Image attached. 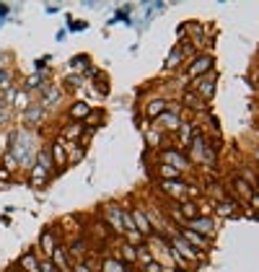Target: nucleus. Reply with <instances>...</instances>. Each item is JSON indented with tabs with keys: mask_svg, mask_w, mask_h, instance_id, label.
<instances>
[{
	"mask_svg": "<svg viewBox=\"0 0 259 272\" xmlns=\"http://www.w3.org/2000/svg\"><path fill=\"white\" fill-rule=\"evenodd\" d=\"M168 244L177 249L179 257H182L184 262H192V264H200V262H205V254H202V252H197L194 246H189V244H187V241L177 234V231H171V234H168Z\"/></svg>",
	"mask_w": 259,
	"mask_h": 272,
	"instance_id": "obj_1",
	"label": "nucleus"
},
{
	"mask_svg": "<svg viewBox=\"0 0 259 272\" xmlns=\"http://www.w3.org/2000/svg\"><path fill=\"white\" fill-rule=\"evenodd\" d=\"M212 65H215V57L212 55H200V57H194L189 65H187V78H202V75H210L212 70Z\"/></svg>",
	"mask_w": 259,
	"mask_h": 272,
	"instance_id": "obj_2",
	"label": "nucleus"
},
{
	"mask_svg": "<svg viewBox=\"0 0 259 272\" xmlns=\"http://www.w3.org/2000/svg\"><path fill=\"white\" fill-rule=\"evenodd\" d=\"M184 228H189V231H194V234H200V236L210 239V236H215V220L207 218V215H197V218L187 220Z\"/></svg>",
	"mask_w": 259,
	"mask_h": 272,
	"instance_id": "obj_3",
	"label": "nucleus"
},
{
	"mask_svg": "<svg viewBox=\"0 0 259 272\" xmlns=\"http://www.w3.org/2000/svg\"><path fill=\"white\" fill-rule=\"evenodd\" d=\"M65 252H68V257H70L73 264L85 262V259H89V241H85L83 236H78V239H73L68 246H65Z\"/></svg>",
	"mask_w": 259,
	"mask_h": 272,
	"instance_id": "obj_4",
	"label": "nucleus"
},
{
	"mask_svg": "<svg viewBox=\"0 0 259 272\" xmlns=\"http://www.w3.org/2000/svg\"><path fill=\"white\" fill-rule=\"evenodd\" d=\"M122 213H124V208L117 205V202H112V205L104 208V218H106V223H109V231L112 234H124V228H122Z\"/></svg>",
	"mask_w": 259,
	"mask_h": 272,
	"instance_id": "obj_5",
	"label": "nucleus"
},
{
	"mask_svg": "<svg viewBox=\"0 0 259 272\" xmlns=\"http://www.w3.org/2000/svg\"><path fill=\"white\" fill-rule=\"evenodd\" d=\"M194 94H197L202 101H210L215 96V73L212 75H202L194 81Z\"/></svg>",
	"mask_w": 259,
	"mask_h": 272,
	"instance_id": "obj_6",
	"label": "nucleus"
},
{
	"mask_svg": "<svg viewBox=\"0 0 259 272\" xmlns=\"http://www.w3.org/2000/svg\"><path fill=\"white\" fill-rule=\"evenodd\" d=\"M130 215H133L135 231H138L143 239H148L150 234H153V225H150V220H148V213H145L143 208H133V210H130Z\"/></svg>",
	"mask_w": 259,
	"mask_h": 272,
	"instance_id": "obj_7",
	"label": "nucleus"
},
{
	"mask_svg": "<svg viewBox=\"0 0 259 272\" xmlns=\"http://www.w3.org/2000/svg\"><path fill=\"white\" fill-rule=\"evenodd\" d=\"M153 127L156 130H166V132H177L179 127H182V120H179V114H177V111H163V114L153 122Z\"/></svg>",
	"mask_w": 259,
	"mask_h": 272,
	"instance_id": "obj_8",
	"label": "nucleus"
},
{
	"mask_svg": "<svg viewBox=\"0 0 259 272\" xmlns=\"http://www.w3.org/2000/svg\"><path fill=\"white\" fill-rule=\"evenodd\" d=\"M189 246H194V249H197V252H207V249H210V239H205V236H200V234H194V231H189V228H184V225H182V228L177 231Z\"/></svg>",
	"mask_w": 259,
	"mask_h": 272,
	"instance_id": "obj_9",
	"label": "nucleus"
},
{
	"mask_svg": "<svg viewBox=\"0 0 259 272\" xmlns=\"http://www.w3.org/2000/svg\"><path fill=\"white\" fill-rule=\"evenodd\" d=\"M50 262H52L55 269H60V272H70V269H73V262H70L68 252H65V244H57V249L52 252Z\"/></svg>",
	"mask_w": 259,
	"mask_h": 272,
	"instance_id": "obj_10",
	"label": "nucleus"
},
{
	"mask_svg": "<svg viewBox=\"0 0 259 272\" xmlns=\"http://www.w3.org/2000/svg\"><path fill=\"white\" fill-rule=\"evenodd\" d=\"M57 234L55 231H45L39 236V252H41V259H50L52 257V252L57 249Z\"/></svg>",
	"mask_w": 259,
	"mask_h": 272,
	"instance_id": "obj_11",
	"label": "nucleus"
},
{
	"mask_svg": "<svg viewBox=\"0 0 259 272\" xmlns=\"http://www.w3.org/2000/svg\"><path fill=\"white\" fill-rule=\"evenodd\" d=\"M83 130H85L83 122H70V125H65V127L60 130V140H62V143H75V140L83 138Z\"/></svg>",
	"mask_w": 259,
	"mask_h": 272,
	"instance_id": "obj_12",
	"label": "nucleus"
},
{
	"mask_svg": "<svg viewBox=\"0 0 259 272\" xmlns=\"http://www.w3.org/2000/svg\"><path fill=\"white\" fill-rule=\"evenodd\" d=\"M182 104H184L187 109H194V111H207V109H210V104H207V101H202L197 94H194V91H184Z\"/></svg>",
	"mask_w": 259,
	"mask_h": 272,
	"instance_id": "obj_13",
	"label": "nucleus"
},
{
	"mask_svg": "<svg viewBox=\"0 0 259 272\" xmlns=\"http://www.w3.org/2000/svg\"><path fill=\"white\" fill-rule=\"evenodd\" d=\"M50 158H52V164L55 166H65L68 164V153H65V145H62V140H55L52 145H50Z\"/></svg>",
	"mask_w": 259,
	"mask_h": 272,
	"instance_id": "obj_14",
	"label": "nucleus"
},
{
	"mask_svg": "<svg viewBox=\"0 0 259 272\" xmlns=\"http://www.w3.org/2000/svg\"><path fill=\"white\" fill-rule=\"evenodd\" d=\"M166 109H168L166 99H153V101L145 104V117H148V120H158Z\"/></svg>",
	"mask_w": 259,
	"mask_h": 272,
	"instance_id": "obj_15",
	"label": "nucleus"
},
{
	"mask_svg": "<svg viewBox=\"0 0 259 272\" xmlns=\"http://www.w3.org/2000/svg\"><path fill=\"white\" fill-rule=\"evenodd\" d=\"M21 272H39V257L34 254V252H26L24 257L18 259V264H16Z\"/></svg>",
	"mask_w": 259,
	"mask_h": 272,
	"instance_id": "obj_16",
	"label": "nucleus"
},
{
	"mask_svg": "<svg viewBox=\"0 0 259 272\" xmlns=\"http://www.w3.org/2000/svg\"><path fill=\"white\" fill-rule=\"evenodd\" d=\"M68 114H70V120H73V122H85V117L91 114V106L85 104V101H75V104L70 106Z\"/></svg>",
	"mask_w": 259,
	"mask_h": 272,
	"instance_id": "obj_17",
	"label": "nucleus"
},
{
	"mask_svg": "<svg viewBox=\"0 0 259 272\" xmlns=\"http://www.w3.org/2000/svg\"><path fill=\"white\" fill-rule=\"evenodd\" d=\"M163 161H168V166H174V169H179V171L189 166L187 156H182V153H177V150H166V153H163Z\"/></svg>",
	"mask_w": 259,
	"mask_h": 272,
	"instance_id": "obj_18",
	"label": "nucleus"
},
{
	"mask_svg": "<svg viewBox=\"0 0 259 272\" xmlns=\"http://www.w3.org/2000/svg\"><path fill=\"white\" fill-rule=\"evenodd\" d=\"M99 272H124V264L117 257H104L99 262Z\"/></svg>",
	"mask_w": 259,
	"mask_h": 272,
	"instance_id": "obj_19",
	"label": "nucleus"
},
{
	"mask_svg": "<svg viewBox=\"0 0 259 272\" xmlns=\"http://www.w3.org/2000/svg\"><path fill=\"white\" fill-rule=\"evenodd\" d=\"M163 189H166L168 195H174V197H182V195H187L189 187H184L182 181H163Z\"/></svg>",
	"mask_w": 259,
	"mask_h": 272,
	"instance_id": "obj_20",
	"label": "nucleus"
},
{
	"mask_svg": "<svg viewBox=\"0 0 259 272\" xmlns=\"http://www.w3.org/2000/svg\"><path fill=\"white\" fill-rule=\"evenodd\" d=\"M47 176H50V171L41 169V166L36 164V166H34V174H31V184H34V187H41V184L47 181Z\"/></svg>",
	"mask_w": 259,
	"mask_h": 272,
	"instance_id": "obj_21",
	"label": "nucleus"
},
{
	"mask_svg": "<svg viewBox=\"0 0 259 272\" xmlns=\"http://www.w3.org/2000/svg\"><path fill=\"white\" fill-rule=\"evenodd\" d=\"M233 184H236V192H239V195H241L244 200H249V197H251V195L256 192L254 187H249V184H246V181H244L241 176H239V179H233Z\"/></svg>",
	"mask_w": 259,
	"mask_h": 272,
	"instance_id": "obj_22",
	"label": "nucleus"
},
{
	"mask_svg": "<svg viewBox=\"0 0 259 272\" xmlns=\"http://www.w3.org/2000/svg\"><path fill=\"white\" fill-rule=\"evenodd\" d=\"M179 215H184L187 220L197 218V215H200V208H197V202H182V213H179Z\"/></svg>",
	"mask_w": 259,
	"mask_h": 272,
	"instance_id": "obj_23",
	"label": "nucleus"
},
{
	"mask_svg": "<svg viewBox=\"0 0 259 272\" xmlns=\"http://www.w3.org/2000/svg\"><path fill=\"white\" fill-rule=\"evenodd\" d=\"M158 174H161L163 179H168V181H171V179H179V174H182V171H179V169H174V166H168V164H161V166H158Z\"/></svg>",
	"mask_w": 259,
	"mask_h": 272,
	"instance_id": "obj_24",
	"label": "nucleus"
},
{
	"mask_svg": "<svg viewBox=\"0 0 259 272\" xmlns=\"http://www.w3.org/2000/svg\"><path fill=\"white\" fill-rule=\"evenodd\" d=\"M184 62V55H182V47H177L174 52L168 55V62H166V67H171V70H174V67H179Z\"/></svg>",
	"mask_w": 259,
	"mask_h": 272,
	"instance_id": "obj_25",
	"label": "nucleus"
},
{
	"mask_svg": "<svg viewBox=\"0 0 259 272\" xmlns=\"http://www.w3.org/2000/svg\"><path fill=\"white\" fill-rule=\"evenodd\" d=\"M236 205H239V202H231V200H223V202H218V213L221 215H233L236 213Z\"/></svg>",
	"mask_w": 259,
	"mask_h": 272,
	"instance_id": "obj_26",
	"label": "nucleus"
},
{
	"mask_svg": "<svg viewBox=\"0 0 259 272\" xmlns=\"http://www.w3.org/2000/svg\"><path fill=\"white\" fill-rule=\"evenodd\" d=\"M179 132H182V143H179V145H189V140H192V135H194V127H192L189 122H182Z\"/></svg>",
	"mask_w": 259,
	"mask_h": 272,
	"instance_id": "obj_27",
	"label": "nucleus"
},
{
	"mask_svg": "<svg viewBox=\"0 0 259 272\" xmlns=\"http://www.w3.org/2000/svg\"><path fill=\"white\" fill-rule=\"evenodd\" d=\"M145 138H148V143H150V145H158V140H161V135H158V130H153V132L148 130V135H145Z\"/></svg>",
	"mask_w": 259,
	"mask_h": 272,
	"instance_id": "obj_28",
	"label": "nucleus"
},
{
	"mask_svg": "<svg viewBox=\"0 0 259 272\" xmlns=\"http://www.w3.org/2000/svg\"><path fill=\"white\" fill-rule=\"evenodd\" d=\"M249 205H254V210H259V192H254V195L249 197Z\"/></svg>",
	"mask_w": 259,
	"mask_h": 272,
	"instance_id": "obj_29",
	"label": "nucleus"
},
{
	"mask_svg": "<svg viewBox=\"0 0 259 272\" xmlns=\"http://www.w3.org/2000/svg\"><path fill=\"white\" fill-rule=\"evenodd\" d=\"M8 176H11V174H8L6 169H0V179H8Z\"/></svg>",
	"mask_w": 259,
	"mask_h": 272,
	"instance_id": "obj_30",
	"label": "nucleus"
},
{
	"mask_svg": "<svg viewBox=\"0 0 259 272\" xmlns=\"http://www.w3.org/2000/svg\"><path fill=\"white\" fill-rule=\"evenodd\" d=\"M8 272H21V269H18V267H11V269H8Z\"/></svg>",
	"mask_w": 259,
	"mask_h": 272,
	"instance_id": "obj_31",
	"label": "nucleus"
},
{
	"mask_svg": "<svg viewBox=\"0 0 259 272\" xmlns=\"http://www.w3.org/2000/svg\"><path fill=\"white\" fill-rule=\"evenodd\" d=\"M124 272H135V269H133V267H124Z\"/></svg>",
	"mask_w": 259,
	"mask_h": 272,
	"instance_id": "obj_32",
	"label": "nucleus"
},
{
	"mask_svg": "<svg viewBox=\"0 0 259 272\" xmlns=\"http://www.w3.org/2000/svg\"><path fill=\"white\" fill-rule=\"evenodd\" d=\"M254 158H256V161H259V150H254Z\"/></svg>",
	"mask_w": 259,
	"mask_h": 272,
	"instance_id": "obj_33",
	"label": "nucleus"
},
{
	"mask_svg": "<svg viewBox=\"0 0 259 272\" xmlns=\"http://www.w3.org/2000/svg\"><path fill=\"white\" fill-rule=\"evenodd\" d=\"M174 272H187V269H174Z\"/></svg>",
	"mask_w": 259,
	"mask_h": 272,
	"instance_id": "obj_34",
	"label": "nucleus"
}]
</instances>
